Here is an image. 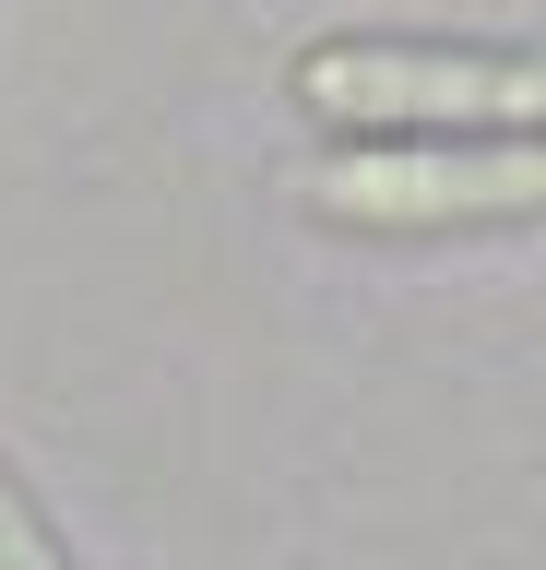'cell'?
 Returning a JSON list of instances; mask_svg holds the SVG:
<instances>
[{
  "label": "cell",
  "mask_w": 546,
  "mask_h": 570,
  "mask_svg": "<svg viewBox=\"0 0 546 570\" xmlns=\"http://www.w3.org/2000/svg\"><path fill=\"white\" fill-rule=\"evenodd\" d=\"M297 107L332 119L357 142H464V131H535L546 107V60L523 48H393V36H321L297 60Z\"/></svg>",
  "instance_id": "6da1fadb"
},
{
  "label": "cell",
  "mask_w": 546,
  "mask_h": 570,
  "mask_svg": "<svg viewBox=\"0 0 546 570\" xmlns=\"http://www.w3.org/2000/svg\"><path fill=\"white\" fill-rule=\"evenodd\" d=\"M297 190L332 226H510V214L546 203V155H535V131H499V142H345Z\"/></svg>",
  "instance_id": "7a4b0ae2"
},
{
  "label": "cell",
  "mask_w": 546,
  "mask_h": 570,
  "mask_svg": "<svg viewBox=\"0 0 546 570\" xmlns=\"http://www.w3.org/2000/svg\"><path fill=\"white\" fill-rule=\"evenodd\" d=\"M0 570H72V559H60V534L37 523V499L12 488V463H0Z\"/></svg>",
  "instance_id": "3957f363"
}]
</instances>
